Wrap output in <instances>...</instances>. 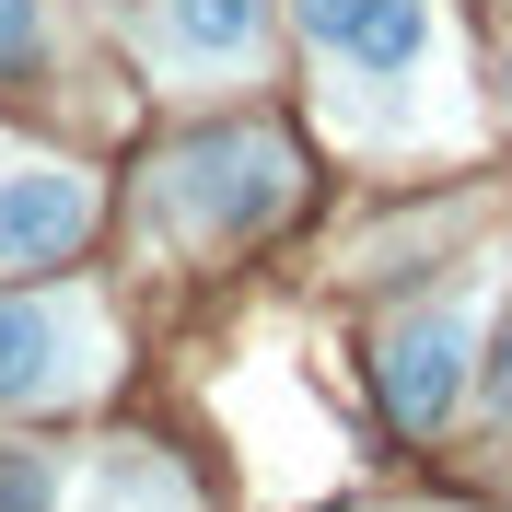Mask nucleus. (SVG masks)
<instances>
[{
    "mask_svg": "<svg viewBox=\"0 0 512 512\" xmlns=\"http://www.w3.org/2000/svg\"><path fill=\"white\" fill-rule=\"evenodd\" d=\"M303 47H315V94L338 140L361 152H408V140H454V35L443 0H291Z\"/></svg>",
    "mask_w": 512,
    "mask_h": 512,
    "instance_id": "f257e3e1",
    "label": "nucleus"
},
{
    "mask_svg": "<svg viewBox=\"0 0 512 512\" xmlns=\"http://www.w3.org/2000/svg\"><path fill=\"white\" fill-rule=\"evenodd\" d=\"M152 198L198 233V245H245V233H268L291 210V140H268V128L175 140V152L152 163Z\"/></svg>",
    "mask_w": 512,
    "mask_h": 512,
    "instance_id": "f03ea898",
    "label": "nucleus"
},
{
    "mask_svg": "<svg viewBox=\"0 0 512 512\" xmlns=\"http://www.w3.org/2000/svg\"><path fill=\"white\" fill-rule=\"evenodd\" d=\"M117 373L94 291H0V408H82Z\"/></svg>",
    "mask_w": 512,
    "mask_h": 512,
    "instance_id": "7ed1b4c3",
    "label": "nucleus"
},
{
    "mask_svg": "<svg viewBox=\"0 0 512 512\" xmlns=\"http://www.w3.org/2000/svg\"><path fill=\"white\" fill-rule=\"evenodd\" d=\"M466 361H478V303H466V291L396 315V326H384V361H373L384 419H396V431H443L454 396H466Z\"/></svg>",
    "mask_w": 512,
    "mask_h": 512,
    "instance_id": "20e7f679",
    "label": "nucleus"
},
{
    "mask_svg": "<svg viewBox=\"0 0 512 512\" xmlns=\"http://www.w3.org/2000/svg\"><path fill=\"white\" fill-rule=\"evenodd\" d=\"M140 59L163 82H256V59H268V0H152Z\"/></svg>",
    "mask_w": 512,
    "mask_h": 512,
    "instance_id": "39448f33",
    "label": "nucleus"
},
{
    "mask_svg": "<svg viewBox=\"0 0 512 512\" xmlns=\"http://www.w3.org/2000/svg\"><path fill=\"white\" fill-rule=\"evenodd\" d=\"M94 233V175L47 152H0V268H59Z\"/></svg>",
    "mask_w": 512,
    "mask_h": 512,
    "instance_id": "423d86ee",
    "label": "nucleus"
},
{
    "mask_svg": "<svg viewBox=\"0 0 512 512\" xmlns=\"http://www.w3.org/2000/svg\"><path fill=\"white\" fill-rule=\"evenodd\" d=\"M47 70V35H35V0H0V82H35Z\"/></svg>",
    "mask_w": 512,
    "mask_h": 512,
    "instance_id": "0eeeda50",
    "label": "nucleus"
},
{
    "mask_svg": "<svg viewBox=\"0 0 512 512\" xmlns=\"http://www.w3.org/2000/svg\"><path fill=\"white\" fill-rule=\"evenodd\" d=\"M0 512H47V466L35 454H0Z\"/></svg>",
    "mask_w": 512,
    "mask_h": 512,
    "instance_id": "6e6552de",
    "label": "nucleus"
},
{
    "mask_svg": "<svg viewBox=\"0 0 512 512\" xmlns=\"http://www.w3.org/2000/svg\"><path fill=\"white\" fill-rule=\"evenodd\" d=\"M489 408L512 419V326H501V350H489Z\"/></svg>",
    "mask_w": 512,
    "mask_h": 512,
    "instance_id": "1a4fd4ad",
    "label": "nucleus"
},
{
    "mask_svg": "<svg viewBox=\"0 0 512 512\" xmlns=\"http://www.w3.org/2000/svg\"><path fill=\"white\" fill-rule=\"evenodd\" d=\"M501 105H512V47H501Z\"/></svg>",
    "mask_w": 512,
    "mask_h": 512,
    "instance_id": "9d476101",
    "label": "nucleus"
}]
</instances>
